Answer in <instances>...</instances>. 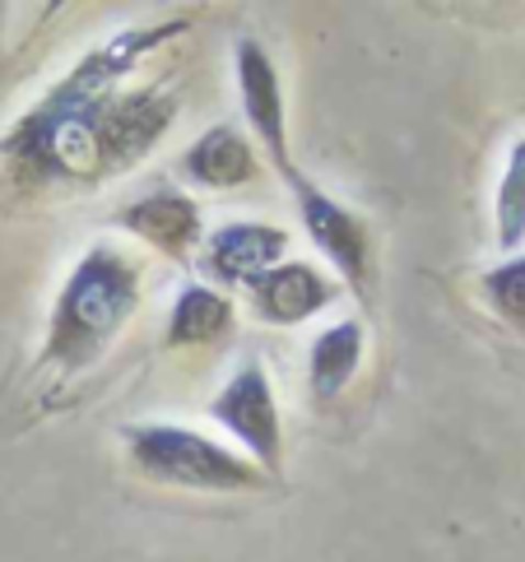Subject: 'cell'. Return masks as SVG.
<instances>
[{
	"instance_id": "277c9868",
	"label": "cell",
	"mask_w": 525,
	"mask_h": 562,
	"mask_svg": "<svg viewBox=\"0 0 525 562\" xmlns=\"http://www.w3.org/2000/svg\"><path fill=\"white\" fill-rule=\"evenodd\" d=\"M293 177V172H289ZM293 191H298V205H302V218H308V233L321 243V251H326L339 270L349 274V284L358 289L362 284V251H368V233H362L358 218H349L345 210L335 205V200H326L321 191H312L308 182H298L293 177Z\"/></svg>"
},
{
	"instance_id": "30bf717a",
	"label": "cell",
	"mask_w": 525,
	"mask_h": 562,
	"mask_svg": "<svg viewBox=\"0 0 525 562\" xmlns=\"http://www.w3.org/2000/svg\"><path fill=\"white\" fill-rule=\"evenodd\" d=\"M228 326V303L210 289H187L172 312V345H205Z\"/></svg>"
},
{
	"instance_id": "7a4b0ae2",
	"label": "cell",
	"mask_w": 525,
	"mask_h": 562,
	"mask_svg": "<svg viewBox=\"0 0 525 562\" xmlns=\"http://www.w3.org/2000/svg\"><path fill=\"white\" fill-rule=\"evenodd\" d=\"M131 451L135 465L149 470L154 479H168V484H187V488H247L252 470L242 465L237 456H228L224 447L181 432V428H131Z\"/></svg>"
},
{
	"instance_id": "3957f363",
	"label": "cell",
	"mask_w": 525,
	"mask_h": 562,
	"mask_svg": "<svg viewBox=\"0 0 525 562\" xmlns=\"http://www.w3.org/2000/svg\"><path fill=\"white\" fill-rule=\"evenodd\" d=\"M214 418L219 424H228L260 460H266V465H275L279 428H275V405H270V381L256 363H247L224 386V395L214 400Z\"/></svg>"
},
{
	"instance_id": "8992f818",
	"label": "cell",
	"mask_w": 525,
	"mask_h": 562,
	"mask_svg": "<svg viewBox=\"0 0 525 562\" xmlns=\"http://www.w3.org/2000/svg\"><path fill=\"white\" fill-rule=\"evenodd\" d=\"M237 70H242V98H247V116L256 122V131L270 139L275 158L284 164V112H279V85L275 70L266 61V52L256 43L237 47Z\"/></svg>"
},
{
	"instance_id": "6da1fadb",
	"label": "cell",
	"mask_w": 525,
	"mask_h": 562,
	"mask_svg": "<svg viewBox=\"0 0 525 562\" xmlns=\"http://www.w3.org/2000/svg\"><path fill=\"white\" fill-rule=\"evenodd\" d=\"M135 307V279L131 266L116 260L112 251H93L79 274L70 279L66 297L56 307V335H52V353L66 358H89L103 339L131 316Z\"/></svg>"
},
{
	"instance_id": "7c38bea8",
	"label": "cell",
	"mask_w": 525,
	"mask_h": 562,
	"mask_svg": "<svg viewBox=\"0 0 525 562\" xmlns=\"http://www.w3.org/2000/svg\"><path fill=\"white\" fill-rule=\"evenodd\" d=\"M521 237H525V139H516L498 187V243L521 247Z\"/></svg>"
},
{
	"instance_id": "8fae6325",
	"label": "cell",
	"mask_w": 525,
	"mask_h": 562,
	"mask_svg": "<svg viewBox=\"0 0 525 562\" xmlns=\"http://www.w3.org/2000/svg\"><path fill=\"white\" fill-rule=\"evenodd\" d=\"M126 224L135 233H145L154 237L158 247H181L187 237L196 233V210L187 205V200H177V195H164V200H145V205H135L126 214Z\"/></svg>"
},
{
	"instance_id": "52a82bcc",
	"label": "cell",
	"mask_w": 525,
	"mask_h": 562,
	"mask_svg": "<svg viewBox=\"0 0 525 562\" xmlns=\"http://www.w3.org/2000/svg\"><path fill=\"white\" fill-rule=\"evenodd\" d=\"M256 303L270 321H302L321 303H331V284L308 266H284L256 284Z\"/></svg>"
},
{
	"instance_id": "ba28073f",
	"label": "cell",
	"mask_w": 525,
	"mask_h": 562,
	"mask_svg": "<svg viewBox=\"0 0 525 562\" xmlns=\"http://www.w3.org/2000/svg\"><path fill=\"white\" fill-rule=\"evenodd\" d=\"M187 172L205 187H233V182H247V177L256 172V158L247 149V139H242L233 126H214L187 154Z\"/></svg>"
},
{
	"instance_id": "5b68a950",
	"label": "cell",
	"mask_w": 525,
	"mask_h": 562,
	"mask_svg": "<svg viewBox=\"0 0 525 562\" xmlns=\"http://www.w3.org/2000/svg\"><path fill=\"white\" fill-rule=\"evenodd\" d=\"M284 251V233L260 228V224H233L224 233H214V270L224 279H242V284H260L266 266Z\"/></svg>"
},
{
	"instance_id": "9c48e42d",
	"label": "cell",
	"mask_w": 525,
	"mask_h": 562,
	"mask_svg": "<svg viewBox=\"0 0 525 562\" xmlns=\"http://www.w3.org/2000/svg\"><path fill=\"white\" fill-rule=\"evenodd\" d=\"M358 349H362V335L354 321H345V326H331L326 335L316 339L312 349V386L316 395H335L345 381L354 376L358 368Z\"/></svg>"
},
{
	"instance_id": "4fadbf2b",
	"label": "cell",
	"mask_w": 525,
	"mask_h": 562,
	"mask_svg": "<svg viewBox=\"0 0 525 562\" xmlns=\"http://www.w3.org/2000/svg\"><path fill=\"white\" fill-rule=\"evenodd\" d=\"M489 297H493V307L512 321V326L525 330V256L507 260V266H498L489 274Z\"/></svg>"
}]
</instances>
